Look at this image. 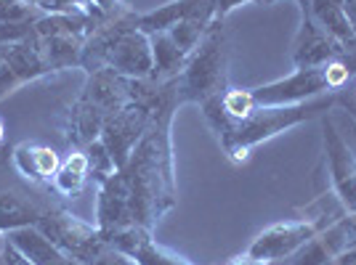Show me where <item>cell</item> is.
<instances>
[{"instance_id": "6da1fadb", "label": "cell", "mask_w": 356, "mask_h": 265, "mask_svg": "<svg viewBox=\"0 0 356 265\" xmlns=\"http://www.w3.org/2000/svg\"><path fill=\"white\" fill-rule=\"evenodd\" d=\"M181 106L176 99L173 80L160 85V99L152 125L134 148L131 160L115 176L99 183L96 194V225L102 234H112L125 225H141L154 231L160 218H165L178 205L176 160L170 125Z\"/></svg>"}, {"instance_id": "7a4b0ae2", "label": "cell", "mask_w": 356, "mask_h": 265, "mask_svg": "<svg viewBox=\"0 0 356 265\" xmlns=\"http://www.w3.org/2000/svg\"><path fill=\"white\" fill-rule=\"evenodd\" d=\"M338 101V93H325L312 101L287 103V106H255L248 117L232 119L221 106V96L202 103V117L210 125V130L218 135V144L229 154V160L245 162L250 151L264 141H271L274 135L296 128L300 122H309L314 117H322L332 112Z\"/></svg>"}, {"instance_id": "3957f363", "label": "cell", "mask_w": 356, "mask_h": 265, "mask_svg": "<svg viewBox=\"0 0 356 265\" xmlns=\"http://www.w3.org/2000/svg\"><path fill=\"white\" fill-rule=\"evenodd\" d=\"M131 99H134V90H131L128 77H120L112 69L90 72L86 77L80 96L64 112V119H61L64 141L72 148L90 146L102 135L106 119L118 109H122Z\"/></svg>"}, {"instance_id": "277c9868", "label": "cell", "mask_w": 356, "mask_h": 265, "mask_svg": "<svg viewBox=\"0 0 356 265\" xmlns=\"http://www.w3.org/2000/svg\"><path fill=\"white\" fill-rule=\"evenodd\" d=\"M178 103H208L229 88V35L223 22H213L184 69L173 77Z\"/></svg>"}, {"instance_id": "5b68a950", "label": "cell", "mask_w": 356, "mask_h": 265, "mask_svg": "<svg viewBox=\"0 0 356 265\" xmlns=\"http://www.w3.org/2000/svg\"><path fill=\"white\" fill-rule=\"evenodd\" d=\"M43 231L51 244L83 265H136L122 252H118L96 223H88L61 207H43V215L35 225Z\"/></svg>"}, {"instance_id": "8992f818", "label": "cell", "mask_w": 356, "mask_h": 265, "mask_svg": "<svg viewBox=\"0 0 356 265\" xmlns=\"http://www.w3.org/2000/svg\"><path fill=\"white\" fill-rule=\"evenodd\" d=\"M356 74V64L348 59H335L319 67H296V72L250 90L255 106H287V103L312 101L325 93H338Z\"/></svg>"}, {"instance_id": "52a82bcc", "label": "cell", "mask_w": 356, "mask_h": 265, "mask_svg": "<svg viewBox=\"0 0 356 265\" xmlns=\"http://www.w3.org/2000/svg\"><path fill=\"white\" fill-rule=\"evenodd\" d=\"M322 138H325V160L330 170L332 189L338 194L346 212L356 210V151L348 146L335 117L327 112L322 114Z\"/></svg>"}, {"instance_id": "ba28073f", "label": "cell", "mask_w": 356, "mask_h": 265, "mask_svg": "<svg viewBox=\"0 0 356 265\" xmlns=\"http://www.w3.org/2000/svg\"><path fill=\"white\" fill-rule=\"evenodd\" d=\"M319 231H322V221H316V218L274 223L252 239L248 255H252L255 260H264V263H282L287 257H293L300 247H306Z\"/></svg>"}, {"instance_id": "9c48e42d", "label": "cell", "mask_w": 356, "mask_h": 265, "mask_svg": "<svg viewBox=\"0 0 356 265\" xmlns=\"http://www.w3.org/2000/svg\"><path fill=\"white\" fill-rule=\"evenodd\" d=\"M356 250V210L346 212L341 221H335L330 228H322L306 247L287 257V263L271 265H330L332 260L343 257L346 252Z\"/></svg>"}, {"instance_id": "30bf717a", "label": "cell", "mask_w": 356, "mask_h": 265, "mask_svg": "<svg viewBox=\"0 0 356 265\" xmlns=\"http://www.w3.org/2000/svg\"><path fill=\"white\" fill-rule=\"evenodd\" d=\"M104 69L118 72L128 80H149L154 69V56H152V37L138 24L128 27L120 35L115 45L106 53Z\"/></svg>"}, {"instance_id": "8fae6325", "label": "cell", "mask_w": 356, "mask_h": 265, "mask_svg": "<svg viewBox=\"0 0 356 265\" xmlns=\"http://www.w3.org/2000/svg\"><path fill=\"white\" fill-rule=\"evenodd\" d=\"M51 74H54L51 67L45 64L43 53L32 40L0 48V99H6L8 93H14L27 83L43 80Z\"/></svg>"}, {"instance_id": "7c38bea8", "label": "cell", "mask_w": 356, "mask_h": 265, "mask_svg": "<svg viewBox=\"0 0 356 265\" xmlns=\"http://www.w3.org/2000/svg\"><path fill=\"white\" fill-rule=\"evenodd\" d=\"M106 241L122 252L136 265H194L192 260L181 257L178 252L168 250L154 241V231H147L141 225H125L112 234H106Z\"/></svg>"}, {"instance_id": "4fadbf2b", "label": "cell", "mask_w": 356, "mask_h": 265, "mask_svg": "<svg viewBox=\"0 0 356 265\" xmlns=\"http://www.w3.org/2000/svg\"><path fill=\"white\" fill-rule=\"evenodd\" d=\"M348 56L351 53L314 19V14L300 16V30L293 43V64L296 67H319L327 61L348 59Z\"/></svg>"}, {"instance_id": "5bb4252c", "label": "cell", "mask_w": 356, "mask_h": 265, "mask_svg": "<svg viewBox=\"0 0 356 265\" xmlns=\"http://www.w3.org/2000/svg\"><path fill=\"white\" fill-rule=\"evenodd\" d=\"M6 239H8L24 257H30L35 265H83V263H77V260H72L70 255H64L56 244H51V241L45 239L43 231H38L35 225L11 231V234H6Z\"/></svg>"}, {"instance_id": "9a60e30c", "label": "cell", "mask_w": 356, "mask_h": 265, "mask_svg": "<svg viewBox=\"0 0 356 265\" xmlns=\"http://www.w3.org/2000/svg\"><path fill=\"white\" fill-rule=\"evenodd\" d=\"M88 40V35L80 32H67V35H54L40 40L38 51L43 53L45 64L51 67V72H64V69H80V59H83V45Z\"/></svg>"}, {"instance_id": "2e32d148", "label": "cell", "mask_w": 356, "mask_h": 265, "mask_svg": "<svg viewBox=\"0 0 356 265\" xmlns=\"http://www.w3.org/2000/svg\"><path fill=\"white\" fill-rule=\"evenodd\" d=\"M200 11H213V0H170L165 6H157L154 11L138 14V27L144 32H168L181 19Z\"/></svg>"}, {"instance_id": "e0dca14e", "label": "cell", "mask_w": 356, "mask_h": 265, "mask_svg": "<svg viewBox=\"0 0 356 265\" xmlns=\"http://www.w3.org/2000/svg\"><path fill=\"white\" fill-rule=\"evenodd\" d=\"M40 215H43V207L30 202L27 196L16 191H0V236L38 225Z\"/></svg>"}, {"instance_id": "ac0fdd59", "label": "cell", "mask_w": 356, "mask_h": 265, "mask_svg": "<svg viewBox=\"0 0 356 265\" xmlns=\"http://www.w3.org/2000/svg\"><path fill=\"white\" fill-rule=\"evenodd\" d=\"M90 178V162L86 148H72V154L67 160H61V167L56 170V176L51 178V189L59 196H77L86 189Z\"/></svg>"}, {"instance_id": "d6986e66", "label": "cell", "mask_w": 356, "mask_h": 265, "mask_svg": "<svg viewBox=\"0 0 356 265\" xmlns=\"http://www.w3.org/2000/svg\"><path fill=\"white\" fill-rule=\"evenodd\" d=\"M149 37H152V56H154V69H152L149 80L168 83V80L178 77V72L184 69V64H186L189 56L170 40L168 32H152Z\"/></svg>"}, {"instance_id": "ffe728a7", "label": "cell", "mask_w": 356, "mask_h": 265, "mask_svg": "<svg viewBox=\"0 0 356 265\" xmlns=\"http://www.w3.org/2000/svg\"><path fill=\"white\" fill-rule=\"evenodd\" d=\"M312 14L348 53H356V35L346 22L343 0H312Z\"/></svg>"}, {"instance_id": "44dd1931", "label": "cell", "mask_w": 356, "mask_h": 265, "mask_svg": "<svg viewBox=\"0 0 356 265\" xmlns=\"http://www.w3.org/2000/svg\"><path fill=\"white\" fill-rule=\"evenodd\" d=\"M213 22H216V14H213V11H200V14L186 16V19H181L178 24H173V27L168 30V35H170V40L189 56L194 48L200 45V40L205 37V32H208V27Z\"/></svg>"}, {"instance_id": "7402d4cb", "label": "cell", "mask_w": 356, "mask_h": 265, "mask_svg": "<svg viewBox=\"0 0 356 265\" xmlns=\"http://www.w3.org/2000/svg\"><path fill=\"white\" fill-rule=\"evenodd\" d=\"M35 14H88L102 16L93 0H22Z\"/></svg>"}, {"instance_id": "603a6c76", "label": "cell", "mask_w": 356, "mask_h": 265, "mask_svg": "<svg viewBox=\"0 0 356 265\" xmlns=\"http://www.w3.org/2000/svg\"><path fill=\"white\" fill-rule=\"evenodd\" d=\"M32 160H35V173L40 183H51V178L56 176V170L61 167V157L45 144H35L32 141Z\"/></svg>"}, {"instance_id": "cb8c5ba5", "label": "cell", "mask_w": 356, "mask_h": 265, "mask_svg": "<svg viewBox=\"0 0 356 265\" xmlns=\"http://www.w3.org/2000/svg\"><path fill=\"white\" fill-rule=\"evenodd\" d=\"M86 154H88V162H90V176L96 178V183H102V180H106L109 176L118 173V167L112 162L109 151H106L104 144H102L99 138H96L90 146H86Z\"/></svg>"}, {"instance_id": "d4e9b609", "label": "cell", "mask_w": 356, "mask_h": 265, "mask_svg": "<svg viewBox=\"0 0 356 265\" xmlns=\"http://www.w3.org/2000/svg\"><path fill=\"white\" fill-rule=\"evenodd\" d=\"M11 164H14V170L24 178V180H30V183H35V186H40L38 173H35V160H32V141L16 144L14 151H11Z\"/></svg>"}, {"instance_id": "484cf974", "label": "cell", "mask_w": 356, "mask_h": 265, "mask_svg": "<svg viewBox=\"0 0 356 265\" xmlns=\"http://www.w3.org/2000/svg\"><path fill=\"white\" fill-rule=\"evenodd\" d=\"M35 19H27V22H3L0 24V48L3 45H16L32 40V24H35Z\"/></svg>"}, {"instance_id": "4316f807", "label": "cell", "mask_w": 356, "mask_h": 265, "mask_svg": "<svg viewBox=\"0 0 356 265\" xmlns=\"http://www.w3.org/2000/svg\"><path fill=\"white\" fill-rule=\"evenodd\" d=\"M32 8H27L22 0H0V24L3 22H27V19H35Z\"/></svg>"}, {"instance_id": "83f0119b", "label": "cell", "mask_w": 356, "mask_h": 265, "mask_svg": "<svg viewBox=\"0 0 356 265\" xmlns=\"http://www.w3.org/2000/svg\"><path fill=\"white\" fill-rule=\"evenodd\" d=\"M332 109H335V106H332ZM335 112H338V119H335V122H338V128H341V132L346 135L348 146L356 151V119L348 117V114H346V112H341V109H335Z\"/></svg>"}, {"instance_id": "f1b7e54d", "label": "cell", "mask_w": 356, "mask_h": 265, "mask_svg": "<svg viewBox=\"0 0 356 265\" xmlns=\"http://www.w3.org/2000/svg\"><path fill=\"white\" fill-rule=\"evenodd\" d=\"M0 255H3V260H6V265H35V263L30 260V257H24L22 252L16 250L14 244L8 241V239H3V252H0Z\"/></svg>"}, {"instance_id": "f546056e", "label": "cell", "mask_w": 356, "mask_h": 265, "mask_svg": "<svg viewBox=\"0 0 356 265\" xmlns=\"http://www.w3.org/2000/svg\"><path fill=\"white\" fill-rule=\"evenodd\" d=\"M242 3H261V0H213V14H216L218 22H223Z\"/></svg>"}, {"instance_id": "4dcf8cb0", "label": "cell", "mask_w": 356, "mask_h": 265, "mask_svg": "<svg viewBox=\"0 0 356 265\" xmlns=\"http://www.w3.org/2000/svg\"><path fill=\"white\" fill-rule=\"evenodd\" d=\"M93 6L99 8V14L102 16H112V14H118L120 8H125L122 0H93Z\"/></svg>"}, {"instance_id": "1f68e13d", "label": "cell", "mask_w": 356, "mask_h": 265, "mask_svg": "<svg viewBox=\"0 0 356 265\" xmlns=\"http://www.w3.org/2000/svg\"><path fill=\"white\" fill-rule=\"evenodd\" d=\"M343 14H346V22L351 24V30L356 35V0H343Z\"/></svg>"}, {"instance_id": "d6a6232c", "label": "cell", "mask_w": 356, "mask_h": 265, "mask_svg": "<svg viewBox=\"0 0 356 265\" xmlns=\"http://www.w3.org/2000/svg\"><path fill=\"white\" fill-rule=\"evenodd\" d=\"M229 265H271V263H264V260H255L252 255H248V252H245V255H239V257H234V260H232Z\"/></svg>"}, {"instance_id": "836d02e7", "label": "cell", "mask_w": 356, "mask_h": 265, "mask_svg": "<svg viewBox=\"0 0 356 265\" xmlns=\"http://www.w3.org/2000/svg\"><path fill=\"white\" fill-rule=\"evenodd\" d=\"M348 90L354 93V99H356V80H351V83H348Z\"/></svg>"}, {"instance_id": "e575fe53", "label": "cell", "mask_w": 356, "mask_h": 265, "mask_svg": "<svg viewBox=\"0 0 356 265\" xmlns=\"http://www.w3.org/2000/svg\"><path fill=\"white\" fill-rule=\"evenodd\" d=\"M3 135H6V125H3V119H0V144H3Z\"/></svg>"}, {"instance_id": "d590c367", "label": "cell", "mask_w": 356, "mask_h": 265, "mask_svg": "<svg viewBox=\"0 0 356 265\" xmlns=\"http://www.w3.org/2000/svg\"><path fill=\"white\" fill-rule=\"evenodd\" d=\"M261 3H264V6H271V3H274V0H261Z\"/></svg>"}, {"instance_id": "8d00e7d4", "label": "cell", "mask_w": 356, "mask_h": 265, "mask_svg": "<svg viewBox=\"0 0 356 265\" xmlns=\"http://www.w3.org/2000/svg\"><path fill=\"white\" fill-rule=\"evenodd\" d=\"M0 265H6V260H3V255H0Z\"/></svg>"}]
</instances>
